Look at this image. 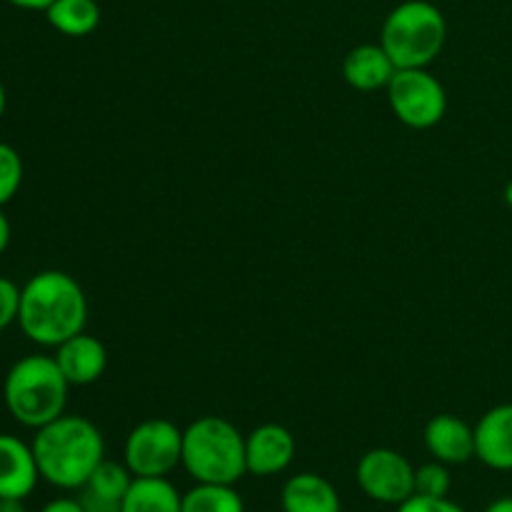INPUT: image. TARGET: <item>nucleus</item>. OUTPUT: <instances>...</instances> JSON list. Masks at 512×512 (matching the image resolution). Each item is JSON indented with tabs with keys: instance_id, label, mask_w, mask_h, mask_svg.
I'll return each instance as SVG.
<instances>
[{
	"instance_id": "obj_1",
	"label": "nucleus",
	"mask_w": 512,
	"mask_h": 512,
	"mask_svg": "<svg viewBox=\"0 0 512 512\" xmlns=\"http://www.w3.org/2000/svg\"><path fill=\"white\" fill-rule=\"evenodd\" d=\"M88 323V298L73 275L40 270L20 288L18 325L25 338L43 348H58Z\"/></svg>"
},
{
	"instance_id": "obj_2",
	"label": "nucleus",
	"mask_w": 512,
	"mask_h": 512,
	"mask_svg": "<svg viewBox=\"0 0 512 512\" xmlns=\"http://www.w3.org/2000/svg\"><path fill=\"white\" fill-rule=\"evenodd\" d=\"M35 463L40 478L53 488L80 490L105 460V440L98 425L80 415H60L35 430Z\"/></svg>"
},
{
	"instance_id": "obj_3",
	"label": "nucleus",
	"mask_w": 512,
	"mask_h": 512,
	"mask_svg": "<svg viewBox=\"0 0 512 512\" xmlns=\"http://www.w3.org/2000/svg\"><path fill=\"white\" fill-rule=\"evenodd\" d=\"M70 383L50 355L20 358L5 375L3 400L13 420L25 428H43L65 413Z\"/></svg>"
},
{
	"instance_id": "obj_4",
	"label": "nucleus",
	"mask_w": 512,
	"mask_h": 512,
	"mask_svg": "<svg viewBox=\"0 0 512 512\" xmlns=\"http://www.w3.org/2000/svg\"><path fill=\"white\" fill-rule=\"evenodd\" d=\"M183 468L195 483L235 485L245 473V438L230 420L205 415L183 430Z\"/></svg>"
},
{
	"instance_id": "obj_5",
	"label": "nucleus",
	"mask_w": 512,
	"mask_h": 512,
	"mask_svg": "<svg viewBox=\"0 0 512 512\" xmlns=\"http://www.w3.org/2000/svg\"><path fill=\"white\" fill-rule=\"evenodd\" d=\"M448 23L430 0H405L395 5L380 30V45L395 68H428L445 48Z\"/></svg>"
},
{
	"instance_id": "obj_6",
	"label": "nucleus",
	"mask_w": 512,
	"mask_h": 512,
	"mask_svg": "<svg viewBox=\"0 0 512 512\" xmlns=\"http://www.w3.org/2000/svg\"><path fill=\"white\" fill-rule=\"evenodd\" d=\"M385 90L393 115L408 128L428 130L445 118L448 93L428 68L395 70Z\"/></svg>"
},
{
	"instance_id": "obj_7",
	"label": "nucleus",
	"mask_w": 512,
	"mask_h": 512,
	"mask_svg": "<svg viewBox=\"0 0 512 512\" xmlns=\"http://www.w3.org/2000/svg\"><path fill=\"white\" fill-rule=\"evenodd\" d=\"M123 455L135 478H168L183 465V430L165 418L143 420L130 430Z\"/></svg>"
},
{
	"instance_id": "obj_8",
	"label": "nucleus",
	"mask_w": 512,
	"mask_h": 512,
	"mask_svg": "<svg viewBox=\"0 0 512 512\" xmlns=\"http://www.w3.org/2000/svg\"><path fill=\"white\" fill-rule=\"evenodd\" d=\"M360 490L370 500L400 505L415 495V468L403 453L393 448H373L355 468Z\"/></svg>"
},
{
	"instance_id": "obj_9",
	"label": "nucleus",
	"mask_w": 512,
	"mask_h": 512,
	"mask_svg": "<svg viewBox=\"0 0 512 512\" xmlns=\"http://www.w3.org/2000/svg\"><path fill=\"white\" fill-rule=\"evenodd\" d=\"M295 450H298V445H295L293 433L285 425H260V428H255L245 438V463H248V473L258 475V478H270V475L285 473L293 465Z\"/></svg>"
},
{
	"instance_id": "obj_10",
	"label": "nucleus",
	"mask_w": 512,
	"mask_h": 512,
	"mask_svg": "<svg viewBox=\"0 0 512 512\" xmlns=\"http://www.w3.org/2000/svg\"><path fill=\"white\" fill-rule=\"evenodd\" d=\"M55 363L63 370L70 385H93L103 378L108 368V350L95 335L83 333L73 335L55 348Z\"/></svg>"
},
{
	"instance_id": "obj_11",
	"label": "nucleus",
	"mask_w": 512,
	"mask_h": 512,
	"mask_svg": "<svg viewBox=\"0 0 512 512\" xmlns=\"http://www.w3.org/2000/svg\"><path fill=\"white\" fill-rule=\"evenodd\" d=\"M475 458L490 470H512V403L490 408L475 425Z\"/></svg>"
},
{
	"instance_id": "obj_12",
	"label": "nucleus",
	"mask_w": 512,
	"mask_h": 512,
	"mask_svg": "<svg viewBox=\"0 0 512 512\" xmlns=\"http://www.w3.org/2000/svg\"><path fill=\"white\" fill-rule=\"evenodd\" d=\"M40 480L33 445L0 433V498L25 500Z\"/></svg>"
},
{
	"instance_id": "obj_13",
	"label": "nucleus",
	"mask_w": 512,
	"mask_h": 512,
	"mask_svg": "<svg viewBox=\"0 0 512 512\" xmlns=\"http://www.w3.org/2000/svg\"><path fill=\"white\" fill-rule=\"evenodd\" d=\"M425 448L445 465H463L475 458V428L455 415H435L425 425Z\"/></svg>"
},
{
	"instance_id": "obj_14",
	"label": "nucleus",
	"mask_w": 512,
	"mask_h": 512,
	"mask_svg": "<svg viewBox=\"0 0 512 512\" xmlns=\"http://www.w3.org/2000/svg\"><path fill=\"white\" fill-rule=\"evenodd\" d=\"M395 70L398 68H395V63L390 60V55L385 53L380 43L358 45L343 60V75L348 80V85L355 90H363V93L388 88Z\"/></svg>"
},
{
	"instance_id": "obj_15",
	"label": "nucleus",
	"mask_w": 512,
	"mask_h": 512,
	"mask_svg": "<svg viewBox=\"0 0 512 512\" xmlns=\"http://www.w3.org/2000/svg\"><path fill=\"white\" fill-rule=\"evenodd\" d=\"M283 512H343L338 490L318 473H298L283 485Z\"/></svg>"
},
{
	"instance_id": "obj_16",
	"label": "nucleus",
	"mask_w": 512,
	"mask_h": 512,
	"mask_svg": "<svg viewBox=\"0 0 512 512\" xmlns=\"http://www.w3.org/2000/svg\"><path fill=\"white\" fill-rule=\"evenodd\" d=\"M123 512H183V495L168 478H133Z\"/></svg>"
},
{
	"instance_id": "obj_17",
	"label": "nucleus",
	"mask_w": 512,
	"mask_h": 512,
	"mask_svg": "<svg viewBox=\"0 0 512 512\" xmlns=\"http://www.w3.org/2000/svg\"><path fill=\"white\" fill-rule=\"evenodd\" d=\"M45 18L58 33L68 38H85L100 25V5L98 0H55Z\"/></svg>"
},
{
	"instance_id": "obj_18",
	"label": "nucleus",
	"mask_w": 512,
	"mask_h": 512,
	"mask_svg": "<svg viewBox=\"0 0 512 512\" xmlns=\"http://www.w3.org/2000/svg\"><path fill=\"white\" fill-rule=\"evenodd\" d=\"M183 512H245V503L233 485L198 483L183 495Z\"/></svg>"
},
{
	"instance_id": "obj_19",
	"label": "nucleus",
	"mask_w": 512,
	"mask_h": 512,
	"mask_svg": "<svg viewBox=\"0 0 512 512\" xmlns=\"http://www.w3.org/2000/svg\"><path fill=\"white\" fill-rule=\"evenodd\" d=\"M133 478L135 475L130 473L128 465H118L113 463V460H103L83 488L90 490V493L100 495V498L123 503L125 493H128L130 485H133Z\"/></svg>"
},
{
	"instance_id": "obj_20",
	"label": "nucleus",
	"mask_w": 512,
	"mask_h": 512,
	"mask_svg": "<svg viewBox=\"0 0 512 512\" xmlns=\"http://www.w3.org/2000/svg\"><path fill=\"white\" fill-rule=\"evenodd\" d=\"M23 158L8 143H0V208L18 195L23 185Z\"/></svg>"
},
{
	"instance_id": "obj_21",
	"label": "nucleus",
	"mask_w": 512,
	"mask_h": 512,
	"mask_svg": "<svg viewBox=\"0 0 512 512\" xmlns=\"http://www.w3.org/2000/svg\"><path fill=\"white\" fill-rule=\"evenodd\" d=\"M450 485V470L445 468V463L433 460V463H425L420 468H415V493L428 495V498H448Z\"/></svg>"
},
{
	"instance_id": "obj_22",
	"label": "nucleus",
	"mask_w": 512,
	"mask_h": 512,
	"mask_svg": "<svg viewBox=\"0 0 512 512\" xmlns=\"http://www.w3.org/2000/svg\"><path fill=\"white\" fill-rule=\"evenodd\" d=\"M20 288L8 278H0V333L18 323Z\"/></svg>"
},
{
	"instance_id": "obj_23",
	"label": "nucleus",
	"mask_w": 512,
	"mask_h": 512,
	"mask_svg": "<svg viewBox=\"0 0 512 512\" xmlns=\"http://www.w3.org/2000/svg\"><path fill=\"white\" fill-rule=\"evenodd\" d=\"M395 512H465L458 503L448 498H428V495H410Z\"/></svg>"
},
{
	"instance_id": "obj_24",
	"label": "nucleus",
	"mask_w": 512,
	"mask_h": 512,
	"mask_svg": "<svg viewBox=\"0 0 512 512\" xmlns=\"http://www.w3.org/2000/svg\"><path fill=\"white\" fill-rule=\"evenodd\" d=\"M78 500H80V505H83L85 512H123V503H118V500L100 498V495L90 493V490H85V488H80Z\"/></svg>"
},
{
	"instance_id": "obj_25",
	"label": "nucleus",
	"mask_w": 512,
	"mask_h": 512,
	"mask_svg": "<svg viewBox=\"0 0 512 512\" xmlns=\"http://www.w3.org/2000/svg\"><path fill=\"white\" fill-rule=\"evenodd\" d=\"M40 512H85L78 498H55Z\"/></svg>"
},
{
	"instance_id": "obj_26",
	"label": "nucleus",
	"mask_w": 512,
	"mask_h": 512,
	"mask_svg": "<svg viewBox=\"0 0 512 512\" xmlns=\"http://www.w3.org/2000/svg\"><path fill=\"white\" fill-rule=\"evenodd\" d=\"M10 5H15V8H23V10H48L50 5L55 3V0H8Z\"/></svg>"
},
{
	"instance_id": "obj_27",
	"label": "nucleus",
	"mask_w": 512,
	"mask_h": 512,
	"mask_svg": "<svg viewBox=\"0 0 512 512\" xmlns=\"http://www.w3.org/2000/svg\"><path fill=\"white\" fill-rule=\"evenodd\" d=\"M8 245H10V220L8 215L3 213V208H0V255L8 250Z\"/></svg>"
},
{
	"instance_id": "obj_28",
	"label": "nucleus",
	"mask_w": 512,
	"mask_h": 512,
	"mask_svg": "<svg viewBox=\"0 0 512 512\" xmlns=\"http://www.w3.org/2000/svg\"><path fill=\"white\" fill-rule=\"evenodd\" d=\"M485 512H512V498H498L485 508Z\"/></svg>"
},
{
	"instance_id": "obj_29",
	"label": "nucleus",
	"mask_w": 512,
	"mask_h": 512,
	"mask_svg": "<svg viewBox=\"0 0 512 512\" xmlns=\"http://www.w3.org/2000/svg\"><path fill=\"white\" fill-rule=\"evenodd\" d=\"M0 512H25V505L18 498H5L3 505H0Z\"/></svg>"
},
{
	"instance_id": "obj_30",
	"label": "nucleus",
	"mask_w": 512,
	"mask_h": 512,
	"mask_svg": "<svg viewBox=\"0 0 512 512\" xmlns=\"http://www.w3.org/2000/svg\"><path fill=\"white\" fill-rule=\"evenodd\" d=\"M5 105H8V95H5L3 83H0V118H3V113H5Z\"/></svg>"
},
{
	"instance_id": "obj_31",
	"label": "nucleus",
	"mask_w": 512,
	"mask_h": 512,
	"mask_svg": "<svg viewBox=\"0 0 512 512\" xmlns=\"http://www.w3.org/2000/svg\"><path fill=\"white\" fill-rule=\"evenodd\" d=\"M505 203H508L510 208H512V180H510L508 185H505Z\"/></svg>"
},
{
	"instance_id": "obj_32",
	"label": "nucleus",
	"mask_w": 512,
	"mask_h": 512,
	"mask_svg": "<svg viewBox=\"0 0 512 512\" xmlns=\"http://www.w3.org/2000/svg\"><path fill=\"white\" fill-rule=\"evenodd\" d=\"M0 505H3V498H0Z\"/></svg>"
}]
</instances>
